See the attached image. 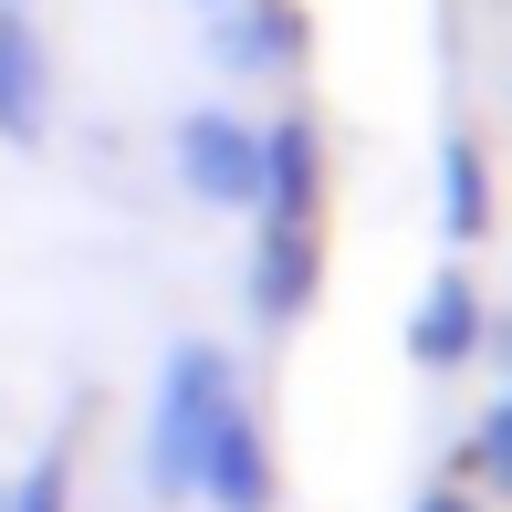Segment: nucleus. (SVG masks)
<instances>
[{
	"mask_svg": "<svg viewBox=\"0 0 512 512\" xmlns=\"http://www.w3.org/2000/svg\"><path fill=\"white\" fill-rule=\"evenodd\" d=\"M241 408V366H230V345L209 335H178L168 356H157V387H147V439H136V471H147L157 502H189L199 481V450L209 429Z\"/></svg>",
	"mask_w": 512,
	"mask_h": 512,
	"instance_id": "obj_1",
	"label": "nucleus"
},
{
	"mask_svg": "<svg viewBox=\"0 0 512 512\" xmlns=\"http://www.w3.org/2000/svg\"><path fill=\"white\" fill-rule=\"evenodd\" d=\"M168 168L199 209H251L262 199V126L230 115V105H189L168 126Z\"/></svg>",
	"mask_w": 512,
	"mask_h": 512,
	"instance_id": "obj_2",
	"label": "nucleus"
},
{
	"mask_svg": "<svg viewBox=\"0 0 512 512\" xmlns=\"http://www.w3.org/2000/svg\"><path fill=\"white\" fill-rule=\"evenodd\" d=\"M53 136V42L32 11L0 0V147H42Z\"/></svg>",
	"mask_w": 512,
	"mask_h": 512,
	"instance_id": "obj_3",
	"label": "nucleus"
},
{
	"mask_svg": "<svg viewBox=\"0 0 512 512\" xmlns=\"http://www.w3.org/2000/svg\"><path fill=\"white\" fill-rule=\"evenodd\" d=\"M209 53H220V74H283L293 63V11L283 0H230V11H209Z\"/></svg>",
	"mask_w": 512,
	"mask_h": 512,
	"instance_id": "obj_4",
	"label": "nucleus"
},
{
	"mask_svg": "<svg viewBox=\"0 0 512 512\" xmlns=\"http://www.w3.org/2000/svg\"><path fill=\"white\" fill-rule=\"evenodd\" d=\"M0 512H84V471H74V439H42L11 481H0Z\"/></svg>",
	"mask_w": 512,
	"mask_h": 512,
	"instance_id": "obj_5",
	"label": "nucleus"
},
{
	"mask_svg": "<svg viewBox=\"0 0 512 512\" xmlns=\"http://www.w3.org/2000/svg\"><path fill=\"white\" fill-rule=\"evenodd\" d=\"M199 11H230V0H199Z\"/></svg>",
	"mask_w": 512,
	"mask_h": 512,
	"instance_id": "obj_6",
	"label": "nucleus"
},
{
	"mask_svg": "<svg viewBox=\"0 0 512 512\" xmlns=\"http://www.w3.org/2000/svg\"><path fill=\"white\" fill-rule=\"evenodd\" d=\"M11 11H32V0H11Z\"/></svg>",
	"mask_w": 512,
	"mask_h": 512,
	"instance_id": "obj_7",
	"label": "nucleus"
}]
</instances>
